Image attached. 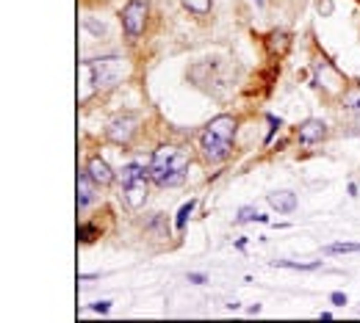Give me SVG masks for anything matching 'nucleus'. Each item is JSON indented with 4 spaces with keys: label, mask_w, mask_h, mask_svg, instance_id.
<instances>
[{
    "label": "nucleus",
    "mask_w": 360,
    "mask_h": 323,
    "mask_svg": "<svg viewBox=\"0 0 360 323\" xmlns=\"http://www.w3.org/2000/svg\"><path fill=\"white\" fill-rule=\"evenodd\" d=\"M188 169V157L175 147H161L155 149L153 163H150V180L161 188H169V185H180L183 177H186Z\"/></svg>",
    "instance_id": "1"
},
{
    "label": "nucleus",
    "mask_w": 360,
    "mask_h": 323,
    "mask_svg": "<svg viewBox=\"0 0 360 323\" xmlns=\"http://www.w3.org/2000/svg\"><path fill=\"white\" fill-rule=\"evenodd\" d=\"M86 75L92 78L94 88H114L122 83V78L128 75V66L122 58H97V61H86L83 64Z\"/></svg>",
    "instance_id": "2"
},
{
    "label": "nucleus",
    "mask_w": 360,
    "mask_h": 323,
    "mask_svg": "<svg viewBox=\"0 0 360 323\" xmlns=\"http://www.w3.org/2000/svg\"><path fill=\"white\" fill-rule=\"evenodd\" d=\"M144 19H147V0H131L122 11V25H125L128 36H139L144 31Z\"/></svg>",
    "instance_id": "3"
},
{
    "label": "nucleus",
    "mask_w": 360,
    "mask_h": 323,
    "mask_svg": "<svg viewBox=\"0 0 360 323\" xmlns=\"http://www.w3.org/2000/svg\"><path fill=\"white\" fill-rule=\"evenodd\" d=\"M136 116L131 113H125V116H117V119H111L108 122V127H105V135L111 139L114 144H131L133 139V133H136Z\"/></svg>",
    "instance_id": "4"
},
{
    "label": "nucleus",
    "mask_w": 360,
    "mask_h": 323,
    "mask_svg": "<svg viewBox=\"0 0 360 323\" xmlns=\"http://www.w3.org/2000/svg\"><path fill=\"white\" fill-rule=\"evenodd\" d=\"M200 144H202V152H205L208 160H225L230 155V141L222 139V135H216V133H210V130L202 133Z\"/></svg>",
    "instance_id": "5"
},
{
    "label": "nucleus",
    "mask_w": 360,
    "mask_h": 323,
    "mask_svg": "<svg viewBox=\"0 0 360 323\" xmlns=\"http://www.w3.org/2000/svg\"><path fill=\"white\" fill-rule=\"evenodd\" d=\"M86 171H89V177L97 185H111L114 182V171H111V166H108L103 157H92V160L86 163Z\"/></svg>",
    "instance_id": "6"
},
{
    "label": "nucleus",
    "mask_w": 360,
    "mask_h": 323,
    "mask_svg": "<svg viewBox=\"0 0 360 323\" xmlns=\"http://www.w3.org/2000/svg\"><path fill=\"white\" fill-rule=\"evenodd\" d=\"M327 135V125L322 119H308L305 125L300 127V141L302 144H316Z\"/></svg>",
    "instance_id": "7"
},
{
    "label": "nucleus",
    "mask_w": 360,
    "mask_h": 323,
    "mask_svg": "<svg viewBox=\"0 0 360 323\" xmlns=\"http://www.w3.org/2000/svg\"><path fill=\"white\" fill-rule=\"evenodd\" d=\"M125 199L131 207H141V204L147 202V177H141V180H133L125 185Z\"/></svg>",
    "instance_id": "8"
},
{
    "label": "nucleus",
    "mask_w": 360,
    "mask_h": 323,
    "mask_svg": "<svg viewBox=\"0 0 360 323\" xmlns=\"http://www.w3.org/2000/svg\"><path fill=\"white\" fill-rule=\"evenodd\" d=\"M269 204L277 213H294L297 210V194H291V191H277V194H269Z\"/></svg>",
    "instance_id": "9"
},
{
    "label": "nucleus",
    "mask_w": 360,
    "mask_h": 323,
    "mask_svg": "<svg viewBox=\"0 0 360 323\" xmlns=\"http://www.w3.org/2000/svg\"><path fill=\"white\" fill-rule=\"evenodd\" d=\"M94 182L89 177V171H80L78 174V207H86V204L94 199Z\"/></svg>",
    "instance_id": "10"
},
{
    "label": "nucleus",
    "mask_w": 360,
    "mask_h": 323,
    "mask_svg": "<svg viewBox=\"0 0 360 323\" xmlns=\"http://www.w3.org/2000/svg\"><path fill=\"white\" fill-rule=\"evenodd\" d=\"M205 130H210V133H216V135H222V139L230 141L236 135V119L233 116H216V119H210V125Z\"/></svg>",
    "instance_id": "11"
},
{
    "label": "nucleus",
    "mask_w": 360,
    "mask_h": 323,
    "mask_svg": "<svg viewBox=\"0 0 360 323\" xmlns=\"http://www.w3.org/2000/svg\"><path fill=\"white\" fill-rule=\"evenodd\" d=\"M277 268H291V271H316L322 263H291V260H274Z\"/></svg>",
    "instance_id": "12"
},
{
    "label": "nucleus",
    "mask_w": 360,
    "mask_h": 323,
    "mask_svg": "<svg viewBox=\"0 0 360 323\" xmlns=\"http://www.w3.org/2000/svg\"><path fill=\"white\" fill-rule=\"evenodd\" d=\"M349 251H360V243H330V246H324V254H349Z\"/></svg>",
    "instance_id": "13"
},
{
    "label": "nucleus",
    "mask_w": 360,
    "mask_h": 323,
    "mask_svg": "<svg viewBox=\"0 0 360 323\" xmlns=\"http://www.w3.org/2000/svg\"><path fill=\"white\" fill-rule=\"evenodd\" d=\"M180 3L188 11H194V14H208V9H210V0H180Z\"/></svg>",
    "instance_id": "14"
},
{
    "label": "nucleus",
    "mask_w": 360,
    "mask_h": 323,
    "mask_svg": "<svg viewBox=\"0 0 360 323\" xmlns=\"http://www.w3.org/2000/svg\"><path fill=\"white\" fill-rule=\"evenodd\" d=\"M94 235H97V226H94V224H80L78 226V238L83 240V243H92Z\"/></svg>",
    "instance_id": "15"
},
{
    "label": "nucleus",
    "mask_w": 360,
    "mask_h": 323,
    "mask_svg": "<svg viewBox=\"0 0 360 323\" xmlns=\"http://www.w3.org/2000/svg\"><path fill=\"white\" fill-rule=\"evenodd\" d=\"M192 210H194V202H186L180 207V213H178V218H175V226H178V229H183V224H186V218L192 216Z\"/></svg>",
    "instance_id": "16"
},
{
    "label": "nucleus",
    "mask_w": 360,
    "mask_h": 323,
    "mask_svg": "<svg viewBox=\"0 0 360 323\" xmlns=\"http://www.w3.org/2000/svg\"><path fill=\"white\" fill-rule=\"evenodd\" d=\"M344 105L349 108V111H355V113H360V91H349L344 97Z\"/></svg>",
    "instance_id": "17"
},
{
    "label": "nucleus",
    "mask_w": 360,
    "mask_h": 323,
    "mask_svg": "<svg viewBox=\"0 0 360 323\" xmlns=\"http://www.w3.org/2000/svg\"><path fill=\"white\" fill-rule=\"evenodd\" d=\"M252 218H261L255 207H241V213L236 216V221H239V224H247V221H252Z\"/></svg>",
    "instance_id": "18"
},
{
    "label": "nucleus",
    "mask_w": 360,
    "mask_h": 323,
    "mask_svg": "<svg viewBox=\"0 0 360 323\" xmlns=\"http://www.w3.org/2000/svg\"><path fill=\"white\" fill-rule=\"evenodd\" d=\"M108 307H111L108 301H94V304H92V309H94V312H108Z\"/></svg>",
    "instance_id": "19"
},
{
    "label": "nucleus",
    "mask_w": 360,
    "mask_h": 323,
    "mask_svg": "<svg viewBox=\"0 0 360 323\" xmlns=\"http://www.w3.org/2000/svg\"><path fill=\"white\" fill-rule=\"evenodd\" d=\"M330 298H332V304H338V307H344V304H346V295H344V293H332Z\"/></svg>",
    "instance_id": "20"
},
{
    "label": "nucleus",
    "mask_w": 360,
    "mask_h": 323,
    "mask_svg": "<svg viewBox=\"0 0 360 323\" xmlns=\"http://www.w3.org/2000/svg\"><path fill=\"white\" fill-rule=\"evenodd\" d=\"M188 282H194V285H205V276H202V273H188Z\"/></svg>",
    "instance_id": "21"
},
{
    "label": "nucleus",
    "mask_w": 360,
    "mask_h": 323,
    "mask_svg": "<svg viewBox=\"0 0 360 323\" xmlns=\"http://www.w3.org/2000/svg\"><path fill=\"white\" fill-rule=\"evenodd\" d=\"M255 3H258V6H261V3H263V0H255Z\"/></svg>",
    "instance_id": "22"
}]
</instances>
